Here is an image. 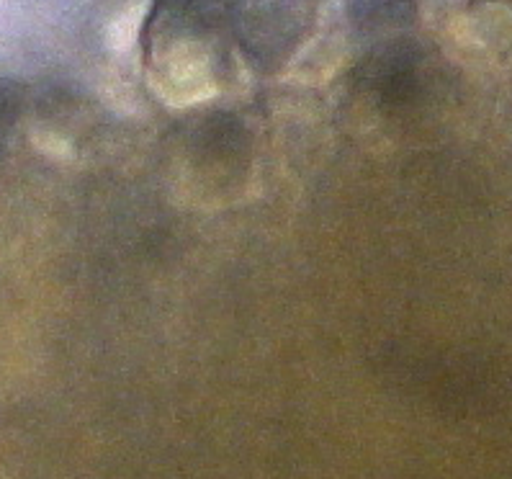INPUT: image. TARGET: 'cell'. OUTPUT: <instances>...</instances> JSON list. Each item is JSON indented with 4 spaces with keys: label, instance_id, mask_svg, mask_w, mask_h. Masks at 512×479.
Wrapping results in <instances>:
<instances>
[{
    "label": "cell",
    "instance_id": "1",
    "mask_svg": "<svg viewBox=\"0 0 512 479\" xmlns=\"http://www.w3.org/2000/svg\"><path fill=\"white\" fill-rule=\"evenodd\" d=\"M232 44L224 0H155L142 34L150 73L178 96L219 83Z\"/></svg>",
    "mask_w": 512,
    "mask_h": 479
},
{
    "label": "cell",
    "instance_id": "2",
    "mask_svg": "<svg viewBox=\"0 0 512 479\" xmlns=\"http://www.w3.org/2000/svg\"><path fill=\"white\" fill-rule=\"evenodd\" d=\"M232 42L260 73H276L314 29L317 0H224Z\"/></svg>",
    "mask_w": 512,
    "mask_h": 479
},
{
    "label": "cell",
    "instance_id": "3",
    "mask_svg": "<svg viewBox=\"0 0 512 479\" xmlns=\"http://www.w3.org/2000/svg\"><path fill=\"white\" fill-rule=\"evenodd\" d=\"M420 57L407 42H386L371 49L353 70V85L376 109L407 104L417 88Z\"/></svg>",
    "mask_w": 512,
    "mask_h": 479
},
{
    "label": "cell",
    "instance_id": "4",
    "mask_svg": "<svg viewBox=\"0 0 512 479\" xmlns=\"http://www.w3.org/2000/svg\"><path fill=\"white\" fill-rule=\"evenodd\" d=\"M356 29L366 34H384L404 26L415 13V0H345Z\"/></svg>",
    "mask_w": 512,
    "mask_h": 479
}]
</instances>
